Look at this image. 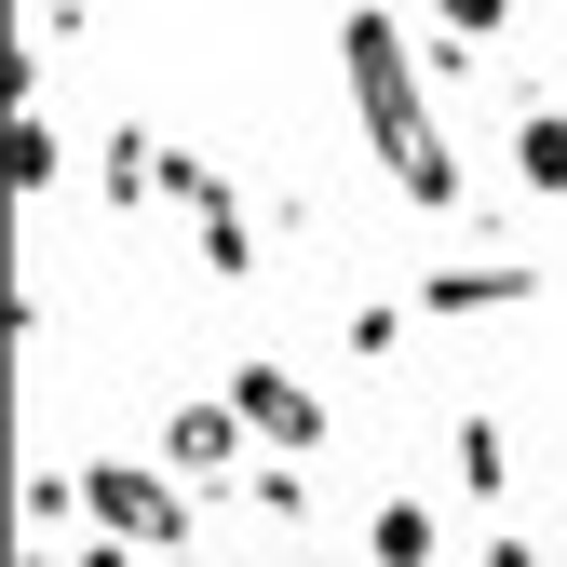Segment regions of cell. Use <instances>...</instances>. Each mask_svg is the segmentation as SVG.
<instances>
[{"label": "cell", "mask_w": 567, "mask_h": 567, "mask_svg": "<svg viewBox=\"0 0 567 567\" xmlns=\"http://www.w3.org/2000/svg\"><path fill=\"white\" fill-rule=\"evenodd\" d=\"M365 554L379 567H433V501H379L365 514Z\"/></svg>", "instance_id": "obj_6"}, {"label": "cell", "mask_w": 567, "mask_h": 567, "mask_svg": "<svg viewBox=\"0 0 567 567\" xmlns=\"http://www.w3.org/2000/svg\"><path fill=\"white\" fill-rule=\"evenodd\" d=\"M244 446H257V433H244V405H230V392H217V405H176V419H163V473H176V486H217Z\"/></svg>", "instance_id": "obj_4"}, {"label": "cell", "mask_w": 567, "mask_h": 567, "mask_svg": "<svg viewBox=\"0 0 567 567\" xmlns=\"http://www.w3.org/2000/svg\"><path fill=\"white\" fill-rule=\"evenodd\" d=\"M351 95H365V135H379V163L433 203H460V163H446V135H433V109H419V82H405V41L379 28V14H351Z\"/></svg>", "instance_id": "obj_1"}, {"label": "cell", "mask_w": 567, "mask_h": 567, "mask_svg": "<svg viewBox=\"0 0 567 567\" xmlns=\"http://www.w3.org/2000/svg\"><path fill=\"white\" fill-rule=\"evenodd\" d=\"M514 176L527 189H567V109H527L514 122Z\"/></svg>", "instance_id": "obj_7"}, {"label": "cell", "mask_w": 567, "mask_h": 567, "mask_svg": "<svg viewBox=\"0 0 567 567\" xmlns=\"http://www.w3.org/2000/svg\"><path fill=\"white\" fill-rule=\"evenodd\" d=\"M514 298H527V270H433L419 311H433V324H473V311H514Z\"/></svg>", "instance_id": "obj_5"}, {"label": "cell", "mask_w": 567, "mask_h": 567, "mask_svg": "<svg viewBox=\"0 0 567 567\" xmlns=\"http://www.w3.org/2000/svg\"><path fill=\"white\" fill-rule=\"evenodd\" d=\"M230 405H244V433L284 446V460H311V446H324V392H311V379H284V365H244Z\"/></svg>", "instance_id": "obj_3"}, {"label": "cell", "mask_w": 567, "mask_h": 567, "mask_svg": "<svg viewBox=\"0 0 567 567\" xmlns=\"http://www.w3.org/2000/svg\"><path fill=\"white\" fill-rule=\"evenodd\" d=\"M460 486H473V501H501V486H514V446H501V419H460Z\"/></svg>", "instance_id": "obj_8"}, {"label": "cell", "mask_w": 567, "mask_h": 567, "mask_svg": "<svg viewBox=\"0 0 567 567\" xmlns=\"http://www.w3.org/2000/svg\"><path fill=\"white\" fill-rule=\"evenodd\" d=\"M82 501H95V540H122V554H176L189 540V486L163 460H95Z\"/></svg>", "instance_id": "obj_2"}, {"label": "cell", "mask_w": 567, "mask_h": 567, "mask_svg": "<svg viewBox=\"0 0 567 567\" xmlns=\"http://www.w3.org/2000/svg\"><path fill=\"white\" fill-rule=\"evenodd\" d=\"M473 567H527V540H473Z\"/></svg>", "instance_id": "obj_10"}, {"label": "cell", "mask_w": 567, "mask_h": 567, "mask_svg": "<svg viewBox=\"0 0 567 567\" xmlns=\"http://www.w3.org/2000/svg\"><path fill=\"white\" fill-rule=\"evenodd\" d=\"M433 14H446L460 41H486V28H501V0H433Z\"/></svg>", "instance_id": "obj_9"}]
</instances>
